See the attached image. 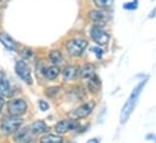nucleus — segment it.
I'll return each instance as SVG.
<instances>
[{
    "label": "nucleus",
    "instance_id": "nucleus-1",
    "mask_svg": "<svg viewBox=\"0 0 156 143\" xmlns=\"http://www.w3.org/2000/svg\"><path fill=\"white\" fill-rule=\"evenodd\" d=\"M23 124V120L20 116H9L5 118L0 124V131L2 135L9 136L11 133H15Z\"/></svg>",
    "mask_w": 156,
    "mask_h": 143
},
{
    "label": "nucleus",
    "instance_id": "nucleus-2",
    "mask_svg": "<svg viewBox=\"0 0 156 143\" xmlns=\"http://www.w3.org/2000/svg\"><path fill=\"white\" fill-rule=\"evenodd\" d=\"M145 82H146V81H141V82L138 85V87L134 88V91H133L132 96L129 97L127 104L123 107V110H122V114H121V121H122V122H124V121L128 119V116L130 115V113H132V110H133V108H134V102H135L134 99H136V97L139 96L140 90L143 88V86H144Z\"/></svg>",
    "mask_w": 156,
    "mask_h": 143
},
{
    "label": "nucleus",
    "instance_id": "nucleus-3",
    "mask_svg": "<svg viewBox=\"0 0 156 143\" xmlns=\"http://www.w3.org/2000/svg\"><path fill=\"white\" fill-rule=\"evenodd\" d=\"M7 111L11 116H21L27 111V103L22 98L12 99L7 105Z\"/></svg>",
    "mask_w": 156,
    "mask_h": 143
},
{
    "label": "nucleus",
    "instance_id": "nucleus-4",
    "mask_svg": "<svg viewBox=\"0 0 156 143\" xmlns=\"http://www.w3.org/2000/svg\"><path fill=\"white\" fill-rule=\"evenodd\" d=\"M88 42L84 39H72L66 44V50L71 56H79L87 47Z\"/></svg>",
    "mask_w": 156,
    "mask_h": 143
},
{
    "label": "nucleus",
    "instance_id": "nucleus-5",
    "mask_svg": "<svg viewBox=\"0 0 156 143\" xmlns=\"http://www.w3.org/2000/svg\"><path fill=\"white\" fill-rule=\"evenodd\" d=\"M15 70H16V74L28 85H30L33 82V79H32V75H30V69L28 67V64L24 62V61H17L16 64H15Z\"/></svg>",
    "mask_w": 156,
    "mask_h": 143
},
{
    "label": "nucleus",
    "instance_id": "nucleus-6",
    "mask_svg": "<svg viewBox=\"0 0 156 143\" xmlns=\"http://www.w3.org/2000/svg\"><path fill=\"white\" fill-rule=\"evenodd\" d=\"M93 108H94V102L84 103V104L79 105L78 108H76L69 115H71V118H73L74 120H77V119H83V118H87V116L91 113Z\"/></svg>",
    "mask_w": 156,
    "mask_h": 143
},
{
    "label": "nucleus",
    "instance_id": "nucleus-7",
    "mask_svg": "<svg viewBox=\"0 0 156 143\" xmlns=\"http://www.w3.org/2000/svg\"><path fill=\"white\" fill-rule=\"evenodd\" d=\"M90 36L94 40V42H96L98 45H105L108 41V34L98 25L90 29Z\"/></svg>",
    "mask_w": 156,
    "mask_h": 143
},
{
    "label": "nucleus",
    "instance_id": "nucleus-8",
    "mask_svg": "<svg viewBox=\"0 0 156 143\" xmlns=\"http://www.w3.org/2000/svg\"><path fill=\"white\" fill-rule=\"evenodd\" d=\"M32 135H33V132L30 131L29 127H23V128L20 127L13 135V141L16 143H24V142H28L32 139Z\"/></svg>",
    "mask_w": 156,
    "mask_h": 143
},
{
    "label": "nucleus",
    "instance_id": "nucleus-9",
    "mask_svg": "<svg viewBox=\"0 0 156 143\" xmlns=\"http://www.w3.org/2000/svg\"><path fill=\"white\" fill-rule=\"evenodd\" d=\"M89 18L98 24H102L110 19V15L102 10H91L89 12Z\"/></svg>",
    "mask_w": 156,
    "mask_h": 143
},
{
    "label": "nucleus",
    "instance_id": "nucleus-10",
    "mask_svg": "<svg viewBox=\"0 0 156 143\" xmlns=\"http://www.w3.org/2000/svg\"><path fill=\"white\" fill-rule=\"evenodd\" d=\"M76 126H77V124L74 120H61L60 122H57L55 125V131L57 133L62 135V133H66V132L73 130Z\"/></svg>",
    "mask_w": 156,
    "mask_h": 143
},
{
    "label": "nucleus",
    "instance_id": "nucleus-11",
    "mask_svg": "<svg viewBox=\"0 0 156 143\" xmlns=\"http://www.w3.org/2000/svg\"><path fill=\"white\" fill-rule=\"evenodd\" d=\"M11 85H10V81L9 79L6 78V75L4 73H0V95L5 98V97H9L11 96Z\"/></svg>",
    "mask_w": 156,
    "mask_h": 143
},
{
    "label": "nucleus",
    "instance_id": "nucleus-12",
    "mask_svg": "<svg viewBox=\"0 0 156 143\" xmlns=\"http://www.w3.org/2000/svg\"><path fill=\"white\" fill-rule=\"evenodd\" d=\"M0 42H1L9 51H16V50H17V44H16V41H15L9 34H6V33H4V32L0 33Z\"/></svg>",
    "mask_w": 156,
    "mask_h": 143
},
{
    "label": "nucleus",
    "instance_id": "nucleus-13",
    "mask_svg": "<svg viewBox=\"0 0 156 143\" xmlns=\"http://www.w3.org/2000/svg\"><path fill=\"white\" fill-rule=\"evenodd\" d=\"M79 69L78 67H73V65H69L67 68H65L63 70V79L65 81H71L73 79H76L77 76H79Z\"/></svg>",
    "mask_w": 156,
    "mask_h": 143
},
{
    "label": "nucleus",
    "instance_id": "nucleus-14",
    "mask_svg": "<svg viewBox=\"0 0 156 143\" xmlns=\"http://www.w3.org/2000/svg\"><path fill=\"white\" fill-rule=\"evenodd\" d=\"M94 74H95V67H94L93 64H90V63L84 64V65L79 69V76H80L82 79L88 80V79L91 78Z\"/></svg>",
    "mask_w": 156,
    "mask_h": 143
},
{
    "label": "nucleus",
    "instance_id": "nucleus-15",
    "mask_svg": "<svg viewBox=\"0 0 156 143\" xmlns=\"http://www.w3.org/2000/svg\"><path fill=\"white\" fill-rule=\"evenodd\" d=\"M30 131L33 132V135H40V133H45L48 132L49 127L46 126V124L41 120H38V121H34L32 125H30Z\"/></svg>",
    "mask_w": 156,
    "mask_h": 143
},
{
    "label": "nucleus",
    "instance_id": "nucleus-16",
    "mask_svg": "<svg viewBox=\"0 0 156 143\" xmlns=\"http://www.w3.org/2000/svg\"><path fill=\"white\" fill-rule=\"evenodd\" d=\"M60 74V68L57 65H51L44 69V76L49 80H54L57 78V75Z\"/></svg>",
    "mask_w": 156,
    "mask_h": 143
},
{
    "label": "nucleus",
    "instance_id": "nucleus-17",
    "mask_svg": "<svg viewBox=\"0 0 156 143\" xmlns=\"http://www.w3.org/2000/svg\"><path fill=\"white\" fill-rule=\"evenodd\" d=\"M100 85H101V81L98 75L94 74L91 78L88 79V88L90 92H96L100 88Z\"/></svg>",
    "mask_w": 156,
    "mask_h": 143
},
{
    "label": "nucleus",
    "instance_id": "nucleus-18",
    "mask_svg": "<svg viewBox=\"0 0 156 143\" xmlns=\"http://www.w3.org/2000/svg\"><path fill=\"white\" fill-rule=\"evenodd\" d=\"M49 57H50L51 62H52L55 65H57V67L63 63V57H62V55H61V52H60L58 50H52V51L50 52Z\"/></svg>",
    "mask_w": 156,
    "mask_h": 143
},
{
    "label": "nucleus",
    "instance_id": "nucleus-19",
    "mask_svg": "<svg viewBox=\"0 0 156 143\" xmlns=\"http://www.w3.org/2000/svg\"><path fill=\"white\" fill-rule=\"evenodd\" d=\"M40 143H62V138L57 135L48 133L40 138Z\"/></svg>",
    "mask_w": 156,
    "mask_h": 143
},
{
    "label": "nucleus",
    "instance_id": "nucleus-20",
    "mask_svg": "<svg viewBox=\"0 0 156 143\" xmlns=\"http://www.w3.org/2000/svg\"><path fill=\"white\" fill-rule=\"evenodd\" d=\"M60 92H61V87H60V86H52V87L46 88V92H45V93H46V96L55 98L56 96L60 95Z\"/></svg>",
    "mask_w": 156,
    "mask_h": 143
},
{
    "label": "nucleus",
    "instance_id": "nucleus-21",
    "mask_svg": "<svg viewBox=\"0 0 156 143\" xmlns=\"http://www.w3.org/2000/svg\"><path fill=\"white\" fill-rule=\"evenodd\" d=\"M94 4L100 8H106L113 4V0H94Z\"/></svg>",
    "mask_w": 156,
    "mask_h": 143
},
{
    "label": "nucleus",
    "instance_id": "nucleus-22",
    "mask_svg": "<svg viewBox=\"0 0 156 143\" xmlns=\"http://www.w3.org/2000/svg\"><path fill=\"white\" fill-rule=\"evenodd\" d=\"M21 56H22L24 59H27V61H32V59L34 58V53H33V51L29 50V48H23L22 52H21Z\"/></svg>",
    "mask_w": 156,
    "mask_h": 143
},
{
    "label": "nucleus",
    "instance_id": "nucleus-23",
    "mask_svg": "<svg viewBox=\"0 0 156 143\" xmlns=\"http://www.w3.org/2000/svg\"><path fill=\"white\" fill-rule=\"evenodd\" d=\"M38 104H39V109H40V110H43V111H45V110H48V109H49V103H48V102H45V101H43V99H40Z\"/></svg>",
    "mask_w": 156,
    "mask_h": 143
},
{
    "label": "nucleus",
    "instance_id": "nucleus-24",
    "mask_svg": "<svg viewBox=\"0 0 156 143\" xmlns=\"http://www.w3.org/2000/svg\"><path fill=\"white\" fill-rule=\"evenodd\" d=\"M4 103H5V98L0 95V113H1V109H2V107H4Z\"/></svg>",
    "mask_w": 156,
    "mask_h": 143
},
{
    "label": "nucleus",
    "instance_id": "nucleus-25",
    "mask_svg": "<svg viewBox=\"0 0 156 143\" xmlns=\"http://www.w3.org/2000/svg\"><path fill=\"white\" fill-rule=\"evenodd\" d=\"M93 51H96L95 53H98V55H99V57H101V52H102V51H101L100 48H96V47H94V48H93Z\"/></svg>",
    "mask_w": 156,
    "mask_h": 143
},
{
    "label": "nucleus",
    "instance_id": "nucleus-26",
    "mask_svg": "<svg viewBox=\"0 0 156 143\" xmlns=\"http://www.w3.org/2000/svg\"><path fill=\"white\" fill-rule=\"evenodd\" d=\"M88 143H99V141L98 139H90Z\"/></svg>",
    "mask_w": 156,
    "mask_h": 143
},
{
    "label": "nucleus",
    "instance_id": "nucleus-27",
    "mask_svg": "<svg viewBox=\"0 0 156 143\" xmlns=\"http://www.w3.org/2000/svg\"><path fill=\"white\" fill-rule=\"evenodd\" d=\"M24 143H35V141H33V139H30V141H28V142H24Z\"/></svg>",
    "mask_w": 156,
    "mask_h": 143
}]
</instances>
